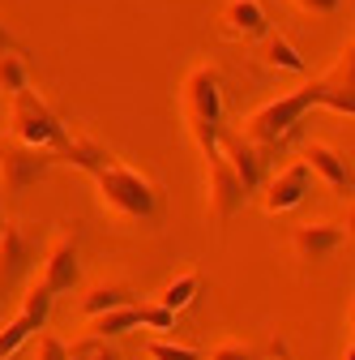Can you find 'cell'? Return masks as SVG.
<instances>
[{
  "label": "cell",
  "instance_id": "1",
  "mask_svg": "<svg viewBox=\"0 0 355 360\" xmlns=\"http://www.w3.org/2000/svg\"><path fill=\"white\" fill-rule=\"evenodd\" d=\"M180 112L193 133L201 159L218 155V133H223V77L214 65H193L180 86Z\"/></svg>",
  "mask_w": 355,
  "mask_h": 360
},
{
  "label": "cell",
  "instance_id": "2",
  "mask_svg": "<svg viewBox=\"0 0 355 360\" xmlns=\"http://www.w3.org/2000/svg\"><path fill=\"white\" fill-rule=\"evenodd\" d=\"M308 108H317V77L304 82L300 90H291V95H279V99H270L265 108H257V112L248 116V124H244V138L274 159V155L295 138V133H300Z\"/></svg>",
  "mask_w": 355,
  "mask_h": 360
},
{
  "label": "cell",
  "instance_id": "3",
  "mask_svg": "<svg viewBox=\"0 0 355 360\" xmlns=\"http://www.w3.org/2000/svg\"><path fill=\"white\" fill-rule=\"evenodd\" d=\"M95 185H99V198L107 210L124 214V219H159V206H163V189L138 167H124L116 159L99 163L95 172Z\"/></svg>",
  "mask_w": 355,
  "mask_h": 360
},
{
  "label": "cell",
  "instance_id": "4",
  "mask_svg": "<svg viewBox=\"0 0 355 360\" xmlns=\"http://www.w3.org/2000/svg\"><path fill=\"white\" fill-rule=\"evenodd\" d=\"M13 99V108H9V138H18V142H26V146H48V150H65L69 146V138L73 133L65 129V120L43 103L34 90L26 86V90H18V95H9Z\"/></svg>",
  "mask_w": 355,
  "mask_h": 360
},
{
  "label": "cell",
  "instance_id": "5",
  "mask_svg": "<svg viewBox=\"0 0 355 360\" xmlns=\"http://www.w3.org/2000/svg\"><path fill=\"white\" fill-rule=\"evenodd\" d=\"M56 163H60V155L48 146H26L18 138H5L0 142V185H5V198H22Z\"/></svg>",
  "mask_w": 355,
  "mask_h": 360
},
{
  "label": "cell",
  "instance_id": "6",
  "mask_svg": "<svg viewBox=\"0 0 355 360\" xmlns=\"http://www.w3.org/2000/svg\"><path fill=\"white\" fill-rule=\"evenodd\" d=\"M34 262H39V240L22 232V223L5 219V228H0V296H9L30 275Z\"/></svg>",
  "mask_w": 355,
  "mask_h": 360
},
{
  "label": "cell",
  "instance_id": "7",
  "mask_svg": "<svg viewBox=\"0 0 355 360\" xmlns=\"http://www.w3.org/2000/svg\"><path fill=\"white\" fill-rule=\"evenodd\" d=\"M52 292L48 288H43V283H34L30 292H26V300H22V313H18V318L5 326V330H0V360H9L30 335H39L43 326H48V318H52Z\"/></svg>",
  "mask_w": 355,
  "mask_h": 360
},
{
  "label": "cell",
  "instance_id": "8",
  "mask_svg": "<svg viewBox=\"0 0 355 360\" xmlns=\"http://www.w3.org/2000/svg\"><path fill=\"white\" fill-rule=\"evenodd\" d=\"M206 193H210V214L218 223H232L240 214V206L248 202L240 176L232 172V163L223 159V150H218L214 159H206Z\"/></svg>",
  "mask_w": 355,
  "mask_h": 360
},
{
  "label": "cell",
  "instance_id": "9",
  "mask_svg": "<svg viewBox=\"0 0 355 360\" xmlns=\"http://www.w3.org/2000/svg\"><path fill=\"white\" fill-rule=\"evenodd\" d=\"M218 150H223V159L232 163V172L240 176L244 193H261L265 176H270V155H265L261 146H253L244 133H218Z\"/></svg>",
  "mask_w": 355,
  "mask_h": 360
},
{
  "label": "cell",
  "instance_id": "10",
  "mask_svg": "<svg viewBox=\"0 0 355 360\" xmlns=\"http://www.w3.org/2000/svg\"><path fill=\"white\" fill-rule=\"evenodd\" d=\"M265 210L270 214H287V210H295L308 193H313V172H308V163L304 159H291L279 176H265Z\"/></svg>",
  "mask_w": 355,
  "mask_h": 360
},
{
  "label": "cell",
  "instance_id": "11",
  "mask_svg": "<svg viewBox=\"0 0 355 360\" xmlns=\"http://www.w3.org/2000/svg\"><path fill=\"white\" fill-rule=\"evenodd\" d=\"M300 159L308 163V172H313V176H321L338 198H351L355 176H351V163H347V155H342V150H334L330 142H304Z\"/></svg>",
  "mask_w": 355,
  "mask_h": 360
},
{
  "label": "cell",
  "instance_id": "12",
  "mask_svg": "<svg viewBox=\"0 0 355 360\" xmlns=\"http://www.w3.org/2000/svg\"><path fill=\"white\" fill-rule=\"evenodd\" d=\"M39 283L52 296L73 292L81 283V262H77V240L73 236H56V245L48 249V257H43V279Z\"/></svg>",
  "mask_w": 355,
  "mask_h": 360
},
{
  "label": "cell",
  "instance_id": "13",
  "mask_svg": "<svg viewBox=\"0 0 355 360\" xmlns=\"http://www.w3.org/2000/svg\"><path fill=\"white\" fill-rule=\"evenodd\" d=\"M317 108H330L338 116H355V95H351V43L338 52L334 69L317 77Z\"/></svg>",
  "mask_w": 355,
  "mask_h": 360
},
{
  "label": "cell",
  "instance_id": "14",
  "mask_svg": "<svg viewBox=\"0 0 355 360\" xmlns=\"http://www.w3.org/2000/svg\"><path fill=\"white\" fill-rule=\"evenodd\" d=\"M291 245L304 262H321V257H330L347 245V228L342 223H304V228H295Z\"/></svg>",
  "mask_w": 355,
  "mask_h": 360
},
{
  "label": "cell",
  "instance_id": "15",
  "mask_svg": "<svg viewBox=\"0 0 355 360\" xmlns=\"http://www.w3.org/2000/svg\"><path fill=\"white\" fill-rule=\"evenodd\" d=\"M223 26H227V34H236V39H265L270 34V13H265V5L261 0H227L223 5Z\"/></svg>",
  "mask_w": 355,
  "mask_h": 360
},
{
  "label": "cell",
  "instance_id": "16",
  "mask_svg": "<svg viewBox=\"0 0 355 360\" xmlns=\"http://www.w3.org/2000/svg\"><path fill=\"white\" fill-rule=\"evenodd\" d=\"M133 300H138V292L128 283H99L81 296V313L95 318V313H107V309H120V304H133Z\"/></svg>",
  "mask_w": 355,
  "mask_h": 360
},
{
  "label": "cell",
  "instance_id": "17",
  "mask_svg": "<svg viewBox=\"0 0 355 360\" xmlns=\"http://www.w3.org/2000/svg\"><path fill=\"white\" fill-rule=\"evenodd\" d=\"M197 292H201V270H185V275H175V279L159 292V304H167L171 313H180V309H189V304L197 300Z\"/></svg>",
  "mask_w": 355,
  "mask_h": 360
},
{
  "label": "cell",
  "instance_id": "18",
  "mask_svg": "<svg viewBox=\"0 0 355 360\" xmlns=\"http://www.w3.org/2000/svg\"><path fill=\"white\" fill-rule=\"evenodd\" d=\"M26 86H30L26 52H0V90H5V95H18Z\"/></svg>",
  "mask_w": 355,
  "mask_h": 360
},
{
  "label": "cell",
  "instance_id": "19",
  "mask_svg": "<svg viewBox=\"0 0 355 360\" xmlns=\"http://www.w3.org/2000/svg\"><path fill=\"white\" fill-rule=\"evenodd\" d=\"M265 60H270L274 69H287V73H308V60L291 48L283 34H274L270 43H265Z\"/></svg>",
  "mask_w": 355,
  "mask_h": 360
},
{
  "label": "cell",
  "instance_id": "20",
  "mask_svg": "<svg viewBox=\"0 0 355 360\" xmlns=\"http://www.w3.org/2000/svg\"><path fill=\"white\" fill-rule=\"evenodd\" d=\"M146 356H150V360H201L197 347L171 343V339H150V343H146Z\"/></svg>",
  "mask_w": 355,
  "mask_h": 360
},
{
  "label": "cell",
  "instance_id": "21",
  "mask_svg": "<svg viewBox=\"0 0 355 360\" xmlns=\"http://www.w3.org/2000/svg\"><path fill=\"white\" fill-rule=\"evenodd\" d=\"M69 360H120V356L107 347V339H95V335H86L81 343H73V347H69Z\"/></svg>",
  "mask_w": 355,
  "mask_h": 360
},
{
  "label": "cell",
  "instance_id": "22",
  "mask_svg": "<svg viewBox=\"0 0 355 360\" xmlns=\"http://www.w3.org/2000/svg\"><path fill=\"white\" fill-rule=\"evenodd\" d=\"M210 360H261V352L248 347V343H218L210 352Z\"/></svg>",
  "mask_w": 355,
  "mask_h": 360
},
{
  "label": "cell",
  "instance_id": "23",
  "mask_svg": "<svg viewBox=\"0 0 355 360\" xmlns=\"http://www.w3.org/2000/svg\"><path fill=\"white\" fill-rule=\"evenodd\" d=\"M34 360H69V347H65V343H60L56 335H39Z\"/></svg>",
  "mask_w": 355,
  "mask_h": 360
},
{
  "label": "cell",
  "instance_id": "24",
  "mask_svg": "<svg viewBox=\"0 0 355 360\" xmlns=\"http://www.w3.org/2000/svg\"><path fill=\"white\" fill-rule=\"evenodd\" d=\"M295 5L304 9V13H338V5H342V0H295Z\"/></svg>",
  "mask_w": 355,
  "mask_h": 360
},
{
  "label": "cell",
  "instance_id": "25",
  "mask_svg": "<svg viewBox=\"0 0 355 360\" xmlns=\"http://www.w3.org/2000/svg\"><path fill=\"white\" fill-rule=\"evenodd\" d=\"M0 52H22V39H18L5 22H0Z\"/></svg>",
  "mask_w": 355,
  "mask_h": 360
},
{
  "label": "cell",
  "instance_id": "26",
  "mask_svg": "<svg viewBox=\"0 0 355 360\" xmlns=\"http://www.w3.org/2000/svg\"><path fill=\"white\" fill-rule=\"evenodd\" d=\"M351 356H355V352H351V343H347V356H342V360H351Z\"/></svg>",
  "mask_w": 355,
  "mask_h": 360
},
{
  "label": "cell",
  "instance_id": "27",
  "mask_svg": "<svg viewBox=\"0 0 355 360\" xmlns=\"http://www.w3.org/2000/svg\"><path fill=\"white\" fill-rule=\"evenodd\" d=\"M0 228H5V210H0Z\"/></svg>",
  "mask_w": 355,
  "mask_h": 360
}]
</instances>
